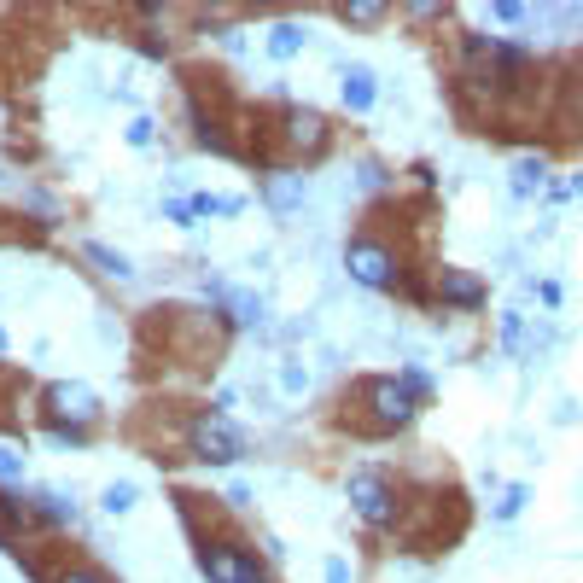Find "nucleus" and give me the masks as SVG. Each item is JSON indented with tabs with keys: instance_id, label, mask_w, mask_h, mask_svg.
<instances>
[{
	"instance_id": "f257e3e1",
	"label": "nucleus",
	"mask_w": 583,
	"mask_h": 583,
	"mask_svg": "<svg viewBox=\"0 0 583 583\" xmlns=\"http://www.w3.org/2000/svg\"><path fill=\"white\" fill-rule=\"evenodd\" d=\"M356 403L368 409V432H403L414 414H420V403H414V391L403 379H362L356 385Z\"/></svg>"
},
{
	"instance_id": "f03ea898",
	"label": "nucleus",
	"mask_w": 583,
	"mask_h": 583,
	"mask_svg": "<svg viewBox=\"0 0 583 583\" xmlns=\"http://www.w3.org/2000/svg\"><path fill=\"white\" fill-rule=\"evenodd\" d=\"M187 449H193V461H205V467H234L245 461V438L234 432V420L228 414H193V426H187Z\"/></svg>"
},
{
	"instance_id": "7ed1b4c3",
	"label": "nucleus",
	"mask_w": 583,
	"mask_h": 583,
	"mask_svg": "<svg viewBox=\"0 0 583 583\" xmlns=\"http://www.w3.org/2000/svg\"><path fill=\"white\" fill-rule=\"evenodd\" d=\"M344 496H350L356 519H362V525H374V531L397 525V514H403V502H397L391 479H379V473H368V467H356V473L344 479Z\"/></svg>"
},
{
	"instance_id": "20e7f679",
	"label": "nucleus",
	"mask_w": 583,
	"mask_h": 583,
	"mask_svg": "<svg viewBox=\"0 0 583 583\" xmlns=\"http://www.w3.org/2000/svg\"><path fill=\"white\" fill-rule=\"evenodd\" d=\"M344 269H350V280H362V286H374V292H391V286L403 280L397 251L379 245V240H368V234H356V240L344 245Z\"/></svg>"
},
{
	"instance_id": "39448f33",
	"label": "nucleus",
	"mask_w": 583,
	"mask_h": 583,
	"mask_svg": "<svg viewBox=\"0 0 583 583\" xmlns=\"http://www.w3.org/2000/svg\"><path fill=\"white\" fill-rule=\"evenodd\" d=\"M47 414H53V426L88 432V426L100 420V397H94V385H82V379H59V385H47Z\"/></svg>"
},
{
	"instance_id": "423d86ee",
	"label": "nucleus",
	"mask_w": 583,
	"mask_h": 583,
	"mask_svg": "<svg viewBox=\"0 0 583 583\" xmlns=\"http://www.w3.org/2000/svg\"><path fill=\"white\" fill-rule=\"evenodd\" d=\"M327 117L321 111H309V105H292V111H280V146H286V158H321L327 152Z\"/></svg>"
},
{
	"instance_id": "0eeeda50",
	"label": "nucleus",
	"mask_w": 583,
	"mask_h": 583,
	"mask_svg": "<svg viewBox=\"0 0 583 583\" xmlns=\"http://www.w3.org/2000/svg\"><path fill=\"white\" fill-rule=\"evenodd\" d=\"M199 572H205L210 583H269L240 543H205V549H199Z\"/></svg>"
},
{
	"instance_id": "6e6552de",
	"label": "nucleus",
	"mask_w": 583,
	"mask_h": 583,
	"mask_svg": "<svg viewBox=\"0 0 583 583\" xmlns=\"http://www.w3.org/2000/svg\"><path fill=\"white\" fill-rule=\"evenodd\" d=\"M432 292L444 298V304H455V309H484V280L479 275H467V269H438L432 275Z\"/></svg>"
},
{
	"instance_id": "1a4fd4ad",
	"label": "nucleus",
	"mask_w": 583,
	"mask_h": 583,
	"mask_svg": "<svg viewBox=\"0 0 583 583\" xmlns=\"http://www.w3.org/2000/svg\"><path fill=\"white\" fill-rule=\"evenodd\" d=\"M374 100H379L374 70H368V65H350V70H344V105L362 117V111H374Z\"/></svg>"
},
{
	"instance_id": "9d476101",
	"label": "nucleus",
	"mask_w": 583,
	"mask_h": 583,
	"mask_svg": "<svg viewBox=\"0 0 583 583\" xmlns=\"http://www.w3.org/2000/svg\"><path fill=\"white\" fill-rule=\"evenodd\" d=\"M210 292L228 304V315H234L240 327H257V321H263V298H257V292H228V286H210Z\"/></svg>"
},
{
	"instance_id": "9b49d317",
	"label": "nucleus",
	"mask_w": 583,
	"mask_h": 583,
	"mask_svg": "<svg viewBox=\"0 0 583 583\" xmlns=\"http://www.w3.org/2000/svg\"><path fill=\"white\" fill-rule=\"evenodd\" d=\"M339 18H344V24H356V30H374V24L391 18V6H385V0H344Z\"/></svg>"
},
{
	"instance_id": "f8f14e48",
	"label": "nucleus",
	"mask_w": 583,
	"mask_h": 583,
	"mask_svg": "<svg viewBox=\"0 0 583 583\" xmlns=\"http://www.w3.org/2000/svg\"><path fill=\"white\" fill-rule=\"evenodd\" d=\"M82 257L100 269V275H111V280H129V257L123 251H111V245H100V240H88L82 245Z\"/></svg>"
},
{
	"instance_id": "ddd939ff",
	"label": "nucleus",
	"mask_w": 583,
	"mask_h": 583,
	"mask_svg": "<svg viewBox=\"0 0 583 583\" xmlns=\"http://www.w3.org/2000/svg\"><path fill=\"white\" fill-rule=\"evenodd\" d=\"M30 514H41L47 525H70L76 519V508H70L59 490H35V502H30Z\"/></svg>"
},
{
	"instance_id": "4468645a",
	"label": "nucleus",
	"mask_w": 583,
	"mask_h": 583,
	"mask_svg": "<svg viewBox=\"0 0 583 583\" xmlns=\"http://www.w3.org/2000/svg\"><path fill=\"white\" fill-rule=\"evenodd\" d=\"M543 181H549V158H519V170H514V193L519 199H531Z\"/></svg>"
},
{
	"instance_id": "2eb2a0df",
	"label": "nucleus",
	"mask_w": 583,
	"mask_h": 583,
	"mask_svg": "<svg viewBox=\"0 0 583 583\" xmlns=\"http://www.w3.org/2000/svg\"><path fill=\"white\" fill-rule=\"evenodd\" d=\"M269 205L275 210L304 205V181H298V175H269Z\"/></svg>"
},
{
	"instance_id": "dca6fc26",
	"label": "nucleus",
	"mask_w": 583,
	"mask_h": 583,
	"mask_svg": "<svg viewBox=\"0 0 583 583\" xmlns=\"http://www.w3.org/2000/svg\"><path fill=\"white\" fill-rule=\"evenodd\" d=\"M24 514H30V508H24L18 496H0V549H12V525H24Z\"/></svg>"
},
{
	"instance_id": "f3484780",
	"label": "nucleus",
	"mask_w": 583,
	"mask_h": 583,
	"mask_svg": "<svg viewBox=\"0 0 583 583\" xmlns=\"http://www.w3.org/2000/svg\"><path fill=\"white\" fill-rule=\"evenodd\" d=\"M298 47H304V30H298V24H275V35H269V53H275V59H292Z\"/></svg>"
},
{
	"instance_id": "a211bd4d",
	"label": "nucleus",
	"mask_w": 583,
	"mask_h": 583,
	"mask_svg": "<svg viewBox=\"0 0 583 583\" xmlns=\"http://www.w3.org/2000/svg\"><path fill=\"white\" fill-rule=\"evenodd\" d=\"M135 508V484H111L105 490V514H129Z\"/></svg>"
},
{
	"instance_id": "6ab92c4d",
	"label": "nucleus",
	"mask_w": 583,
	"mask_h": 583,
	"mask_svg": "<svg viewBox=\"0 0 583 583\" xmlns=\"http://www.w3.org/2000/svg\"><path fill=\"white\" fill-rule=\"evenodd\" d=\"M490 18H502V24H525V18H531V6H519V0H496V6H490Z\"/></svg>"
},
{
	"instance_id": "aec40b11",
	"label": "nucleus",
	"mask_w": 583,
	"mask_h": 583,
	"mask_svg": "<svg viewBox=\"0 0 583 583\" xmlns=\"http://www.w3.org/2000/svg\"><path fill=\"white\" fill-rule=\"evenodd\" d=\"M525 502H531V496H525V484H514V490H508V496L496 502V519H514L519 508H525Z\"/></svg>"
},
{
	"instance_id": "412c9836",
	"label": "nucleus",
	"mask_w": 583,
	"mask_h": 583,
	"mask_svg": "<svg viewBox=\"0 0 583 583\" xmlns=\"http://www.w3.org/2000/svg\"><path fill=\"white\" fill-rule=\"evenodd\" d=\"M0 479H6V484L24 479V455H18V449H0Z\"/></svg>"
},
{
	"instance_id": "4be33fe9",
	"label": "nucleus",
	"mask_w": 583,
	"mask_h": 583,
	"mask_svg": "<svg viewBox=\"0 0 583 583\" xmlns=\"http://www.w3.org/2000/svg\"><path fill=\"white\" fill-rule=\"evenodd\" d=\"M53 583H111L105 572H94V566H70V572H59Z\"/></svg>"
},
{
	"instance_id": "5701e85b",
	"label": "nucleus",
	"mask_w": 583,
	"mask_h": 583,
	"mask_svg": "<svg viewBox=\"0 0 583 583\" xmlns=\"http://www.w3.org/2000/svg\"><path fill=\"white\" fill-rule=\"evenodd\" d=\"M164 216H170V222H181V228H193V216H199V210H193V199H170V205H164Z\"/></svg>"
},
{
	"instance_id": "b1692460",
	"label": "nucleus",
	"mask_w": 583,
	"mask_h": 583,
	"mask_svg": "<svg viewBox=\"0 0 583 583\" xmlns=\"http://www.w3.org/2000/svg\"><path fill=\"white\" fill-rule=\"evenodd\" d=\"M403 385H409L414 397H432V374L426 368H403Z\"/></svg>"
},
{
	"instance_id": "393cba45",
	"label": "nucleus",
	"mask_w": 583,
	"mask_h": 583,
	"mask_svg": "<svg viewBox=\"0 0 583 583\" xmlns=\"http://www.w3.org/2000/svg\"><path fill=\"white\" fill-rule=\"evenodd\" d=\"M356 187H362V193H379V187H385V170H379V164H362V170H356Z\"/></svg>"
},
{
	"instance_id": "a878e982",
	"label": "nucleus",
	"mask_w": 583,
	"mask_h": 583,
	"mask_svg": "<svg viewBox=\"0 0 583 583\" xmlns=\"http://www.w3.org/2000/svg\"><path fill=\"white\" fill-rule=\"evenodd\" d=\"M129 146H152V117H135L129 123Z\"/></svg>"
},
{
	"instance_id": "bb28decb",
	"label": "nucleus",
	"mask_w": 583,
	"mask_h": 583,
	"mask_svg": "<svg viewBox=\"0 0 583 583\" xmlns=\"http://www.w3.org/2000/svg\"><path fill=\"white\" fill-rule=\"evenodd\" d=\"M327 583H350V566L344 560H327Z\"/></svg>"
},
{
	"instance_id": "cd10ccee",
	"label": "nucleus",
	"mask_w": 583,
	"mask_h": 583,
	"mask_svg": "<svg viewBox=\"0 0 583 583\" xmlns=\"http://www.w3.org/2000/svg\"><path fill=\"white\" fill-rule=\"evenodd\" d=\"M566 193H578V199H583V175H578V181H572V187H566Z\"/></svg>"
},
{
	"instance_id": "c85d7f7f",
	"label": "nucleus",
	"mask_w": 583,
	"mask_h": 583,
	"mask_svg": "<svg viewBox=\"0 0 583 583\" xmlns=\"http://www.w3.org/2000/svg\"><path fill=\"white\" fill-rule=\"evenodd\" d=\"M0 350H6V327H0Z\"/></svg>"
}]
</instances>
